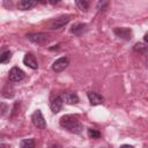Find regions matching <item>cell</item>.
Returning a JSON list of instances; mask_svg holds the SVG:
<instances>
[{"mask_svg":"<svg viewBox=\"0 0 148 148\" xmlns=\"http://www.w3.org/2000/svg\"><path fill=\"white\" fill-rule=\"evenodd\" d=\"M59 124L61 127H64L65 130H67L68 132H71L73 134H80L83 131V125L79 120V117L74 116V114L62 116L59 120Z\"/></svg>","mask_w":148,"mask_h":148,"instance_id":"1","label":"cell"},{"mask_svg":"<svg viewBox=\"0 0 148 148\" xmlns=\"http://www.w3.org/2000/svg\"><path fill=\"white\" fill-rule=\"evenodd\" d=\"M27 39L38 45H45L50 40V35L46 32H30L25 35Z\"/></svg>","mask_w":148,"mask_h":148,"instance_id":"2","label":"cell"},{"mask_svg":"<svg viewBox=\"0 0 148 148\" xmlns=\"http://www.w3.org/2000/svg\"><path fill=\"white\" fill-rule=\"evenodd\" d=\"M62 99H61V96L60 95H56V94H51L50 96V99H49V105H50V109L53 113H58L61 109H62Z\"/></svg>","mask_w":148,"mask_h":148,"instance_id":"3","label":"cell"},{"mask_svg":"<svg viewBox=\"0 0 148 148\" xmlns=\"http://www.w3.org/2000/svg\"><path fill=\"white\" fill-rule=\"evenodd\" d=\"M68 65H69V58L68 57H60L56 61H53L51 68L54 73H61L62 71H65L67 68Z\"/></svg>","mask_w":148,"mask_h":148,"instance_id":"4","label":"cell"},{"mask_svg":"<svg viewBox=\"0 0 148 148\" xmlns=\"http://www.w3.org/2000/svg\"><path fill=\"white\" fill-rule=\"evenodd\" d=\"M113 34L118 37V38H121L124 40H131L132 37H133V31L131 28H127V27H117L113 29Z\"/></svg>","mask_w":148,"mask_h":148,"instance_id":"5","label":"cell"},{"mask_svg":"<svg viewBox=\"0 0 148 148\" xmlns=\"http://www.w3.org/2000/svg\"><path fill=\"white\" fill-rule=\"evenodd\" d=\"M31 121L37 128H40V130L46 128V120H45V118H44V116H43L40 110H36L31 114Z\"/></svg>","mask_w":148,"mask_h":148,"instance_id":"6","label":"cell"},{"mask_svg":"<svg viewBox=\"0 0 148 148\" xmlns=\"http://www.w3.org/2000/svg\"><path fill=\"white\" fill-rule=\"evenodd\" d=\"M61 96V99L64 103L66 104H69V105H74V104H77L80 102V98L77 96L76 92L74 91H64L60 94Z\"/></svg>","mask_w":148,"mask_h":148,"instance_id":"7","label":"cell"},{"mask_svg":"<svg viewBox=\"0 0 148 148\" xmlns=\"http://www.w3.org/2000/svg\"><path fill=\"white\" fill-rule=\"evenodd\" d=\"M24 76H25L24 72L21 68L16 67V66L12 67L10 71H9V74H8V79H9L10 82H20L24 79Z\"/></svg>","mask_w":148,"mask_h":148,"instance_id":"8","label":"cell"},{"mask_svg":"<svg viewBox=\"0 0 148 148\" xmlns=\"http://www.w3.org/2000/svg\"><path fill=\"white\" fill-rule=\"evenodd\" d=\"M71 18H72V16H71V15H61V16L57 17L56 20H53V21L51 22L50 28H51L52 30L60 29V28L65 27V25L71 21Z\"/></svg>","mask_w":148,"mask_h":148,"instance_id":"9","label":"cell"},{"mask_svg":"<svg viewBox=\"0 0 148 148\" xmlns=\"http://www.w3.org/2000/svg\"><path fill=\"white\" fill-rule=\"evenodd\" d=\"M23 64H24L27 67L31 68V69H37V68H38L37 59H36V57H35L32 53H30V52L24 54V57H23Z\"/></svg>","mask_w":148,"mask_h":148,"instance_id":"10","label":"cell"},{"mask_svg":"<svg viewBox=\"0 0 148 148\" xmlns=\"http://www.w3.org/2000/svg\"><path fill=\"white\" fill-rule=\"evenodd\" d=\"M87 97L89 99V103L91 105H101L104 103V97L102 95H99L98 92H95V91H88L87 92Z\"/></svg>","mask_w":148,"mask_h":148,"instance_id":"11","label":"cell"},{"mask_svg":"<svg viewBox=\"0 0 148 148\" xmlns=\"http://www.w3.org/2000/svg\"><path fill=\"white\" fill-rule=\"evenodd\" d=\"M69 31H71V34L80 37V36H82L83 34H86L88 31V24H86V23H75V24L72 25Z\"/></svg>","mask_w":148,"mask_h":148,"instance_id":"12","label":"cell"},{"mask_svg":"<svg viewBox=\"0 0 148 148\" xmlns=\"http://www.w3.org/2000/svg\"><path fill=\"white\" fill-rule=\"evenodd\" d=\"M37 5L36 1H30V0H22V1H18L17 3V8L20 10H28L32 7H35Z\"/></svg>","mask_w":148,"mask_h":148,"instance_id":"13","label":"cell"},{"mask_svg":"<svg viewBox=\"0 0 148 148\" xmlns=\"http://www.w3.org/2000/svg\"><path fill=\"white\" fill-rule=\"evenodd\" d=\"M35 147H36V142L34 138L23 139L20 142V148H35Z\"/></svg>","mask_w":148,"mask_h":148,"instance_id":"14","label":"cell"},{"mask_svg":"<svg viewBox=\"0 0 148 148\" xmlns=\"http://www.w3.org/2000/svg\"><path fill=\"white\" fill-rule=\"evenodd\" d=\"M2 96L6 98H12L14 96V89H13L12 84H9V83L5 84V87L2 88Z\"/></svg>","mask_w":148,"mask_h":148,"instance_id":"15","label":"cell"},{"mask_svg":"<svg viewBox=\"0 0 148 148\" xmlns=\"http://www.w3.org/2000/svg\"><path fill=\"white\" fill-rule=\"evenodd\" d=\"M133 50L135 52H138V53H142L143 54V53H147L148 52V45H146L143 43H136V44H134Z\"/></svg>","mask_w":148,"mask_h":148,"instance_id":"16","label":"cell"},{"mask_svg":"<svg viewBox=\"0 0 148 148\" xmlns=\"http://www.w3.org/2000/svg\"><path fill=\"white\" fill-rule=\"evenodd\" d=\"M75 5L81 12H87L89 9L90 3H89V1H86V0H77V1H75Z\"/></svg>","mask_w":148,"mask_h":148,"instance_id":"17","label":"cell"},{"mask_svg":"<svg viewBox=\"0 0 148 148\" xmlns=\"http://www.w3.org/2000/svg\"><path fill=\"white\" fill-rule=\"evenodd\" d=\"M12 56H13L12 51H9V50L3 51V52L1 53V56H0V62H1V64H7V62H9V60L12 59Z\"/></svg>","mask_w":148,"mask_h":148,"instance_id":"18","label":"cell"},{"mask_svg":"<svg viewBox=\"0 0 148 148\" xmlns=\"http://www.w3.org/2000/svg\"><path fill=\"white\" fill-rule=\"evenodd\" d=\"M87 134H88V136L90 139H95L96 140V139H99L101 138V132L98 130H96V128H88Z\"/></svg>","mask_w":148,"mask_h":148,"instance_id":"19","label":"cell"},{"mask_svg":"<svg viewBox=\"0 0 148 148\" xmlns=\"http://www.w3.org/2000/svg\"><path fill=\"white\" fill-rule=\"evenodd\" d=\"M109 5V2L108 1H99L98 3H97V9L101 12V10H104V8L106 7Z\"/></svg>","mask_w":148,"mask_h":148,"instance_id":"20","label":"cell"},{"mask_svg":"<svg viewBox=\"0 0 148 148\" xmlns=\"http://www.w3.org/2000/svg\"><path fill=\"white\" fill-rule=\"evenodd\" d=\"M6 108H7L6 104H5V103H1V114H2V116H3L5 112H6Z\"/></svg>","mask_w":148,"mask_h":148,"instance_id":"21","label":"cell"},{"mask_svg":"<svg viewBox=\"0 0 148 148\" xmlns=\"http://www.w3.org/2000/svg\"><path fill=\"white\" fill-rule=\"evenodd\" d=\"M47 148H62V147L59 143H53V145H50Z\"/></svg>","mask_w":148,"mask_h":148,"instance_id":"22","label":"cell"},{"mask_svg":"<svg viewBox=\"0 0 148 148\" xmlns=\"http://www.w3.org/2000/svg\"><path fill=\"white\" fill-rule=\"evenodd\" d=\"M119 148H134V147L131 146V145H121Z\"/></svg>","mask_w":148,"mask_h":148,"instance_id":"23","label":"cell"},{"mask_svg":"<svg viewBox=\"0 0 148 148\" xmlns=\"http://www.w3.org/2000/svg\"><path fill=\"white\" fill-rule=\"evenodd\" d=\"M143 40H145V42L148 44V34H146V35L143 36Z\"/></svg>","mask_w":148,"mask_h":148,"instance_id":"24","label":"cell"},{"mask_svg":"<svg viewBox=\"0 0 148 148\" xmlns=\"http://www.w3.org/2000/svg\"><path fill=\"white\" fill-rule=\"evenodd\" d=\"M146 66H147V68H148V59H147V61H146Z\"/></svg>","mask_w":148,"mask_h":148,"instance_id":"25","label":"cell"}]
</instances>
